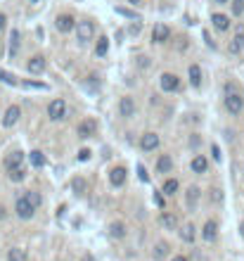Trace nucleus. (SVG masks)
Listing matches in <instances>:
<instances>
[{
  "label": "nucleus",
  "mask_w": 244,
  "mask_h": 261,
  "mask_svg": "<svg viewBox=\"0 0 244 261\" xmlns=\"http://www.w3.org/2000/svg\"><path fill=\"white\" fill-rule=\"evenodd\" d=\"M76 40L81 43V45H86V43H90L95 38V24L90 19H81V21H76Z\"/></svg>",
  "instance_id": "f257e3e1"
},
{
  "label": "nucleus",
  "mask_w": 244,
  "mask_h": 261,
  "mask_svg": "<svg viewBox=\"0 0 244 261\" xmlns=\"http://www.w3.org/2000/svg\"><path fill=\"white\" fill-rule=\"evenodd\" d=\"M95 133H97V119L93 116H86V119H81L78 124H76V135L78 138H93Z\"/></svg>",
  "instance_id": "f03ea898"
},
{
  "label": "nucleus",
  "mask_w": 244,
  "mask_h": 261,
  "mask_svg": "<svg viewBox=\"0 0 244 261\" xmlns=\"http://www.w3.org/2000/svg\"><path fill=\"white\" fill-rule=\"evenodd\" d=\"M64 116H67V100L64 97H55L48 105V119L50 121H62Z\"/></svg>",
  "instance_id": "7ed1b4c3"
},
{
  "label": "nucleus",
  "mask_w": 244,
  "mask_h": 261,
  "mask_svg": "<svg viewBox=\"0 0 244 261\" xmlns=\"http://www.w3.org/2000/svg\"><path fill=\"white\" fill-rule=\"evenodd\" d=\"M119 116L121 119H133L135 116V112H138V105H135V97H131V95H123L121 100H119Z\"/></svg>",
  "instance_id": "20e7f679"
},
{
  "label": "nucleus",
  "mask_w": 244,
  "mask_h": 261,
  "mask_svg": "<svg viewBox=\"0 0 244 261\" xmlns=\"http://www.w3.org/2000/svg\"><path fill=\"white\" fill-rule=\"evenodd\" d=\"M19 119H21V107L19 105H10L5 114H2V119H0V124H2V129H12V126H17Z\"/></svg>",
  "instance_id": "39448f33"
},
{
  "label": "nucleus",
  "mask_w": 244,
  "mask_h": 261,
  "mask_svg": "<svg viewBox=\"0 0 244 261\" xmlns=\"http://www.w3.org/2000/svg\"><path fill=\"white\" fill-rule=\"evenodd\" d=\"M15 214H17V219H21V221H31V219L36 216V209L29 205L26 197H19L17 202H15Z\"/></svg>",
  "instance_id": "423d86ee"
},
{
  "label": "nucleus",
  "mask_w": 244,
  "mask_h": 261,
  "mask_svg": "<svg viewBox=\"0 0 244 261\" xmlns=\"http://www.w3.org/2000/svg\"><path fill=\"white\" fill-rule=\"evenodd\" d=\"M226 110L232 114V116L242 114V110H244V97H242V93H226Z\"/></svg>",
  "instance_id": "0eeeda50"
},
{
  "label": "nucleus",
  "mask_w": 244,
  "mask_h": 261,
  "mask_svg": "<svg viewBox=\"0 0 244 261\" xmlns=\"http://www.w3.org/2000/svg\"><path fill=\"white\" fill-rule=\"evenodd\" d=\"M159 88L164 93H175L180 88V78L175 74H171V72H164V74L159 76Z\"/></svg>",
  "instance_id": "6e6552de"
},
{
  "label": "nucleus",
  "mask_w": 244,
  "mask_h": 261,
  "mask_svg": "<svg viewBox=\"0 0 244 261\" xmlns=\"http://www.w3.org/2000/svg\"><path fill=\"white\" fill-rule=\"evenodd\" d=\"M159 133H154V130H147V133H142V138H140V149L142 152H154V149H159Z\"/></svg>",
  "instance_id": "1a4fd4ad"
},
{
  "label": "nucleus",
  "mask_w": 244,
  "mask_h": 261,
  "mask_svg": "<svg viewBox=\"0 0 244 261\" xmlns=\"http://www.w3.org/2000/svg\"><path fill=\"white\" fill-rule=\"evenodd\" d=\"M45 69H48V59H45L43 55H34L29 62H26V72L34 74V76H40Z\"/></svg>",
  "instance_id": "9d476101"
},
{
  "label": "nucleus",
  "mask_w": 244,
  "mask_h": 261,
  "mask_svg": "<svg viewBox=\"0 0 244 261\" xmlns=\"http://www.w3.org/2000/svg\"><path fill=\"white\" fill-rule=\"evenodd\" d=\"M55 29L59 34H69L76 29V17L74 15H57L55 19Z\"/></svg>",
  "instance_id": "9b49d317"
},
{
  "label": "nucleus",
  "mask_w": 244,
  "mask_h": 261,
  "mask_svg": "<svg viewBox=\"0 0 244 261\" xmlns=\"http://www.w3.org/2000/svg\"><path fill=\"white\" fill-rule=\"evenodd\" d=\"M166 40H171V26L169 24H154V29H152V43L161 45Z\"/></svg>",
  "instance_id": "f8f14e48"
},
{
  "label": "nucleus",
  "mask_w": 244,
  "mask_h": 261,
  "mask_svg": "<svg viewBox=\"0 0 244 261\" xmlns=\"http://www.w3.org/2000/svg\"><path fill=\"white\" fill-rule=\"evenodd\" d=\"M171 171H173V157H171V154H159V159H157V164H154V173L166 176Z\"/></svg>",
  "instance_id": "ddd939ff"
},
{
  "label": "nucleus",
  "mask_w": 244,
  "mask_h": 261,
  "mask_svg": "<svg viewBox=\"0 0 244 261\" xmlns=\"http://www.w3.org/2000/svg\"><path fill=\"white\" fill-rule=\"evenodd\" d=\"M21 162H24V152H21V149H12V152H7V157L2 159V167H5V171H10V168L21 167Z\"/></svg>",
  "instance_id": "4468645a"
},
{
  "label": "nucleus",
  "mask_w": 244,
  "mask_h": 261,
  "mask_svg": "<svg viewBox=\"0 0 244 261\" xmlns=\"http://www.w3.org/2000/svg\"><path fill=\"white\" fill-rule=\"evenodd\" d=\"M126 178H128L126 167H114L112 171H109V183H112V187H123L126 186Z\"/></svg>",
  "instance_id": "2eb2a0df"
},
{
  "label": "nucleus",
  "mask_w": 244,
  "mask_h": 261,
  "mask_svg": "<svg viewBox=\"0 0 244 261\" xmlns=\"http://www.w3.org/2000/svg\"><path fill=\"white\" fill-rule=\"evenodd\" d=\"M169 254H171V244L166 242V240L154 242V247H152V259H154V261H164Z\"/></svg>",
  "instance_id": "dca6fc26"
},
{
  "label": "nucleus",
  "mask_w": 244,
  "mask_h": 261,
  "mask_svg": "<svg viewBox=\"0 0 244 261\" xmlns=\"http://www.w3.org/2000/svg\"><path fill=\"white\" fill-rule=\"evenodd\" d=\"M230 24H232V21H230L227 15H221V12H213V15H211V26H213L216 31H221V34H226L227 29H230Z\"/></svg>",
  "instance_id": "f3484780"
},
{
  "label": "nucleus",
  "mask_w": 244,
  "mask_h": 261,
  "mask_svg": "<svg viewBox=\"0 0 244 261\" xmlns=\"http://www.w3.org/2000/svg\"><path fill=\"white\" fill-rule=\"evenodd\" d=\"M207 168H209V159L204 154H194V157H192V162H190V171H192V173L202 176V173H207Z\"/></svg>",
  "instance_id": "a211bd4d"
},
{
  "label": "nucleus",
  "mask_w": 244,
  "mask_h": 261,
  "mask_svg": "<svg viewBox=\"0 0 244 261\" xmlns=\"http://www.w3.org/2000/svg\"><path fill=\"white\" fill-rule=\"evenodd\" d=\"M227 50H230L232 55H240L244 50V26H237V34H235V38L230 40Z\"/></svg>",
  "instance_id": "6ab92c4d"
},
{
  "label": "nucleus",
  "mask_w": 244,
  "mask_h": 261,
  "mask_svg": "<svg viewBox=\"0 0 244 261\" xmlns=\"http://www.w3.org/2000/svg\"><path fill=\"white\" fill-rule=\"evenodd\" d=\"M202 238L207 240V242H213L216 238H218V221L216 219H209L204 228H202Z\"/></svg>",
  "instance_id": "aec40b11"
},
{
  "label": "nucleus",
  "mask_w": 244,
  "mask_h": 261,
  "mask_svg": "<svg viewBox=\"0 0 244 261\" xmlns=\"http://www.w3.org/2000/svg\"><path fill=\"white\" fill-rule=\"evenodd\" d=\"M199 197H202V187L190 186V187H188V195H185V205H188L190 211H194V209H197V202H199Z\"/></svg>",
  "instance_id": "412c9836"
},
{
  "label": "nucleus",
  "mask_w": 244,
  "mask_h": 261,
  "mask_svg": "<svg viewBox=\"0 0 244 261\" xmlns=\"http://www.w3.org/2000/svg\"><path fill=\"white\" fill-rule=\"evenodd\" d=\"M188 81L192 88H202V67L199 64H190L188 67Z\"/></svg>",
  "instance_id": "4be33fe9"
},
{
  "label": "nucleus",
  "mask_w": 244,
  "mask_h": 261,
  "mask_svg": "<svg viewBox=\"0 0 244 261\" xmlns=\"http://www.w3.org/2000/svg\"><path fill=\"white\" fill-rule=\"evenodd\" d=\"M159 224L164 225L166 230H178V216H175L173 211H161V216H159Z\"/></svg>",
  "instance_id": "5701e85b"
},
{
  "label": "nucleus",
  "mask_w": 244,
  "mask_h": 261,
  "mask_svg": "<svg viewBox=\"0 0 244 261\" xmlns=\"http://www.w3.org/2000/svg\"><path fill=\"white\" fill-rule=\"evenodd\" d=\"M126 224L123 221H112L109 224V238H114V240H123L126 238Z\"/></svg>",
  "instance_id": "b1692460"
},
{
  "label": "nucleus",
  "mask_w": 244,
  "mask_h": 261,
  "mask_svg": "<svg viewBox=\"0 0 244 261\" xmlns=\"http://www.w3.org/2000/svg\"><path fill=\"white\" fill-rule=\"evenodd\" d=\"M180 240L183 242H188V244H192L194 242V238H197V228H194V224H185V225H180Z\"/></svg>",
  "instance_id": "393cba45"
},
{
  "label": "nucleus",
  "mask_w": 244,
  "mask_h": 261,
  "mask_svg": "<svg viewBox=\"0 0 244 261\" xmlns=\"http://www.w3.org/2000/svg\"><path fill=\"white\" fill-rule=\"evenodd\" d=\"M178 190H180V181H178V178H166L164 186H161V192H164L166 197H173Z\"/></svg>",
  "instance_id": "a878e982"
},
{
  "label": "nucleus",
  "mask_w": 244,
  "mask_h": 261,
  "mask_svg": "<svg viewBox=\"0 0 244 261\" xmlns=\"http://www.w3.org/2000/svg\"><path fill=\"white\" fill-rule=\"evenodd\" d=\"M107 53H109V38L100 36L95 43V57H107Z\"/></svg>",
  "instance_id": "bb28decb"
},
{
  "label": "nucleus",
  "mask_w": 244,
  "mask_h": 261,
  "mask_svg": "<svg viewBox=\"0 0 244 261\" xmlns=\"http://www.w3.org/2000/svg\"><path fill=\"white\" fill-rule=\"evenodd\" d=\"M7 178H10L12 183H21V181L26 178V168H24V167L10 168V171H7Z\"/></svg>",
  "instance_id": "cd10ccee"
},
{
  "label": "nucleus",
  "mask_w": 244,
  "mask_h": 261,
  "mask_svg": "<svg viewBox=\"0 0 244 261\" xmlns=\"http://www.w3.org/2000/svg\"><path fill=\"white\" fill-rule=\"evenodd\" d=\"M24 197L29 200V205L34 206V209H40V205H43V197H40V192H36V190H26Z\"/></svg>",
  "instance_id": "c85d7f7f"
},
{
  "label": "nucleus",
  "mask_w": 244,
  "mask_h": 261,
  "mask_svg": "<svg viewBox=\"0 0 244 261\" xmlns=\"http://www.w3.org/2000/svg\"><path fill=\"white\" fill-rule=\"evenodd\" d=\"M19 38H21V34H19V29H15V31L10 34V57H17V53H19Z\"/></svg>",
  "instance_id": "c756f323"
},
{
  "label": "nucleus",
  "mask_w": 244,
  "mask_h": 261,
  "mask_svg": "<svg viewBox=\"0 0 244 261\" xmlns=\"http://www.w3.org/2000/svg\"><path fill=\"white\" fill-rule=\"evenodd\" d=\"M7 261H26V252L21 247H10L7 249Z\"/></svg>",
  "instance_id": "7c9ffc66"
},
{
  "label": "nucleus",
  "mask_w": 244,
  "mask_h": 261,
  "mask_svg": "<svg viewBox=\"0 0 244 261\" xmlns=\"http://www.w3.org/2000/svg\"><path fill=\"white\" fill-rule=\"evenodd\" d=\"M29 159H31L34 168H43V167H45V154H43L40 149H34V152L29 154Z\"/></svg>",
  "instance_id": "2f4dec72"
},
{
  "label": "nucleus",
  "mask_w": 244,
  "mask_h": 261,
  "mask_svg": "<svg viewBox=\"0 0 244 261\" xmlns=\"http://www.w3.org/2000/svg\"><path fill=\"white\" fill-rule=\"evenodd\" d=\"M71 190H74L76 195H86V190H88V183H86V178L76 176L74 181H71Z\"/></svg>",
  "instance_id": "473e14b6"
},
{
  "label": "nucleus",
  "mask_w": 244,
  "mask_h": 261,
  "mask_svg": "<svg viewBox=\"0 0 244 261\" xmlns=\"http://www.w3.org/2000/svg\"><path fill=\"white\" fill-rule=\"evenodd\" d=\"M230 10L235 17H242L244 15V0H230Z\"/></svg>",
  "instance_id": "72a5a7b5"
},
{
  "label": "nucleus",
  "mask_w": 244,
  "mask_h": 261,
  "mask_svg": "<svg viewBox=\"0 0 244 261\" xmlns=\"http://www.w3.org/2000/svg\"><path fill=\"white\" fill-rule=\"evenodd\" d=\"M209 200H211L213 205H221V202H223V190H221V187H213L211 195H209Z\"/></svg>",
  "instance_id": "f704fd0d"
},
{
  "label": "nucleus",
  "mask_w": 244,
  "mask_h": 261,
  "mask_svg": "<svg viewBox=\"0 0 244 261\" xmlns=\"http://www.w3.org/2000/svg\"><path fill=\"white\" fill-rule=\"evenodd\" d=\"M135 64H138L140 69H150L152 62H150V57H147V55H138V57H135Z\"/></svg>",
  "instance_id": "c9c22d12"
},
{
  "label": "nucleus",
  "mask_w": 244,
  "mask_h": 261,
  "mask_svg": "<svg viewBox=\"0 0 244 261\" xmlns=\"http://www.w3.org/2000/svg\"><path fill=\"white\" fill-rule=\"evenodd\" d=\"M0 81H5V83H10V86H17L15 76H12V74H7V72H2V69H0Z\"/></svg>",
  "instance_id": "e433bc0d"
},
{
  "label": "nucleus",
  "mask_w": 244,
  "mask_h": 261,
  "mask_svg": "<svg viewBox=\"0 0 244 261\" xmlns=\"http://www.w3.org/2000/svg\"><path fill=\"white\" fill-rule=\"evenodd\" d=\"M90 154H93L90 149H81V152H78V162H88V159H90Z\"/></svg>",
  "instance_id": "4c0bfd02"
},
{
  "label": "nucleus",
  "mask_w": 244,
  "mask_h": 261,
  "mask_svg": "<svg viewBox=\"0 0 244 261\" xmlns=\"http://www.w3.org/2000/svg\"><path fill=\"white\" fill-rule=\"evenodd\" d=\"M116 15H123V17L135 19V12H131V10H123V7H116Z\"/></svg>",
  "instance_id": "58836bf2"
},
{
  "label": "nucleus",
  "mask_w": 244,
  "mask_h": 261,
  "mask_svg": "<svg viewBox=\"0 0 244 261\" xmlns=\"http://www.w3.org/2000/svg\"><path fill=\"white\" fill-rule=\"evenodd\" d=\"M140 29H142L140 24H131V26H128V34H131V36H138V34H140Z\"/></svg>",
  "instance_id": "ea45409f"
},
{
  "label": "nucleus",
  "mask_w": 244,
  "mask_h": 261,
  "mask_svg": "<svg viewBox=\"0 0 244 261\" xmlns=\"http://www.w3.org/2000/svg\"><path fill=\"white\" fill-rule=\"evenodd\" d=\"M185 48H188V38H185V36H183V38H178V50L183 53Z\"/></svg>",
  "instance_id": "a19ab883"
},
{
  "label": "nucleus",
  "mask_w": 244,
  "mask_h": 261,
  "mask_svg": "<svg viewBox=\"0 0 244 261\" xmlns=\"http://www.w3.org/2000/svg\"><path fill=\"white\" fill-rule=\"evenodd\" d=\"M199 143H202V140H199V135H192V138H190V148H199Z\"/></svg>",
  "instance_id": "79ce46f5"
},
{
  "label": "nucleus",
  "mask_w": 244,
  "mask_h": 261,
  "mask_svg": "<svg viewBox=\"0 0 244 261\" xmlns=\"http://www.w3.org/2000/svg\"><path fill=\"white\" fill-rule=\"evenodd\" d=\"M154 202H157V206H159V209H164V197H161L159 192H154Z\"/></svg>",
  "instance_id": "37998d69"
},
{
  "label": "nucleus",
  "mask_w": 244,
  "mask_h": 261,
  "mask_svg": "<svg viewBox=\"0 0 244 261\" xmlns=\"http://www.w3.org/2000/svg\"><path fill=\"white\" fill-rule=\"evenodd\" d=\"M5 26H7V15L0 12V31H5Z\"/></svg>",
  "instance_id": "c03bdc74"
},
{
  "label": "nucleus",
  "mask_w": 244,
  "mask_h": 261,
  "mask_svg": "<svg viewBox=\"0 0 244 261\" xmlns=\"http://www.w3.org/2000/svg\"><path fill=\"white\" fill-rule=\"evenodd\" d=\"M213 159L221 162V149H218V145H213Z\"/></svg>",
  "instance_id": "a18cd8bd"
},
{
  "label": "nucleus",
  "mask_w": 244,
  "mask_h": 261,
  "mask_svg": "<svg viewBox=\"0 0 244 261\" xmlns=\"http://www.w3.org/2000/svg\"><path fill=\"white\" fill-rule=\"evenodd\" d=\"M5 219H7V209L0 205V221H5Z\"/></svg>",
  "instance_id": "49530a36"
},
{
  "label": "nucleus",
  "mask_w": 244,
  "mask_h": 261,
  "mask_svg": "<svg viewBox=\"0 0 244 261\" xmlns=\"http://www.w3.org/2000/svg\"><path fill=\"white\" fill-rule=\"evenodd\" d=\"M138 171H140V181H147V173H145V168L138 167Z\"/></svg>",
  "instance_id": "de8ad7c7"
},
{
  "label": "nucleus",
  "mask_w": 244,
  "mask_h": 261,
  "mask_svg": "<svg viewBox=\"0 0 244 261\" xmlns=\"http://www.w3.org/2000/svg\"><path fill=\"white\" fill-rule=\"evenodd\" d=\"M171 261H188V257H183V254H175Z\"/></svg>",
  "instance_id": "09e8293b"
},
{
  "label": "nucleus",
  "mask_w": 244,
  "mask_h": 261,
  "mask_svg": "<svg viewBox=\"0 0 244 261\" xmlns=\"http://www.w3.org/2000/svg\"><path fill=\"white\" fill-rule=\"evenodd\" d=\"M213 2H216V5H227L230 0H213Z\"/></svg>",
  "instance_id": "8fccbe9b"
},
{
  "label": "nucleus",
  "mask_w": 244,
  "mask_h": 261,
  "mask_svg": "<svg viewBox=\"0 0 244 261\" xmlns=\"http://www.w3.org/2000/svg\"><path fill=\"white\" fill-rule=\"evenodd\" d=\"M128 2H131V5H142L145 0H128Z\"/></svg>",
  "instance_id": "3c124183"
},
{
  "label": "nucleus",
  "mask_w": 244,
  "mask_h": 261,
  "mask_svg": "<svg viewBox=\"0 0 244 261\" xmlns=\"http://www.w3.org/2000/svg\"><path fill=\"white\" fill-rule=\"evenodd\" d=\"M81 261H95V259H93V257H90V254H86V257H83V259H81Z\"/></svg>",
  "instance_id": "603ef678"
},
{
  "label": "nucleus",
  "mask_w": 244,
  "mask_h": 261,
  "mask_svg": "<svg viewBox=\"0 0 244 261\" xmlns=\"http://www.w3.org/2000/svg\"><path fill=\"white\" fill-rule=\"evenodd\" d=\"M240 235H242V238H244V221H242V224H240Z\"/></svg>",
  "instance_id": "864d4df0"
},
{
  "label": "nucleus",
  "mask_w": 244,
  "mask_h": 261,
  "mask_svg": "<svg viewBox=\"0 0 244 261\" xmlns=\"http://www.w3.org/2000/svg\"><path fill=\"white\" fill-rule=\"evenodd\" d=\"M29 2H40V0H29Z\"/></svg>",
  "instance_id": "5fc2aeb1"
},
{
  "label": "nucleus",
  "mask_w": 244,
  "mask_h": 261,
  "mask_svg": "<svg viewBox=\"0 0 244 261\" xmlns=\"http://www.w3.org/2000/svg\"><path fill=\"white\" fill-rule=\"evenodd\" d=\"M26 261H29V259H26Z\"/></svg>",
  "instance_id": "6e6d98bb"
}]
</instances>
